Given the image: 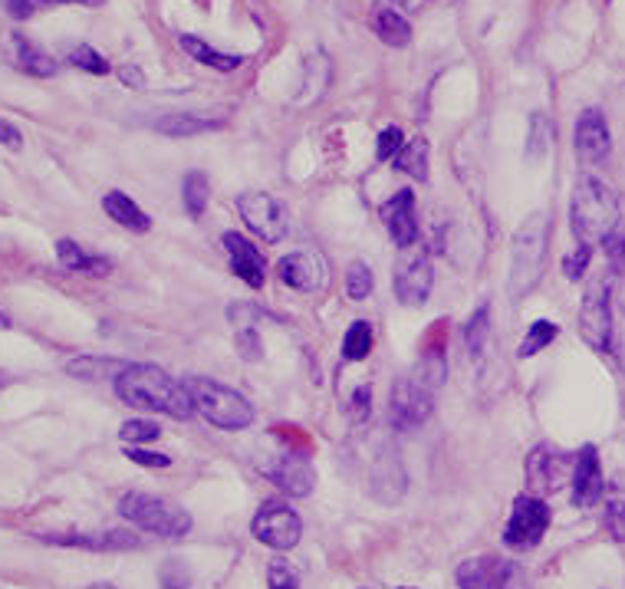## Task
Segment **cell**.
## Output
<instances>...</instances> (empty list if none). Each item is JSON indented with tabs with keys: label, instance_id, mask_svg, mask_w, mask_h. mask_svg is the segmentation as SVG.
<instances>
[{
	"label": "cell",
	"instance_id": "6da1fadb",
	"mask_svg": "<svg viewBox=\"0 0 625 589\" xmlns=\"http://www.w3.org/2000/svg\"><path fill=\"white\" fill-rule=\"evenodd\" d=\"M116 395L125 405H132V409L158 412V415L178 418V422H188V418L195 415V402H191V392L185 389V382L172 379L165 369L149 366V362L125 366L116 376Z\"/></svg>",
	"mask_w": 625,
	"mask_h": 589
},
{
	"label": "cell",
	"instance_id": "7a4b0ae2",
	"mask_svg": "<svg viewBox=\"0 0 625 589\" xmlns=\"http://www.w3.org/2000/svg\"><path fill=\"white\" fill-rule=\"evenodd\" d=\"M622 211L619 198L609 185H602L593 175H579L573 185V201H570V228L579 244L596 247L606 244L609 234L619 228Z\"/></svg>",
	"mask_w": 625,
	"mask_h": 589
},
{
	"label": "cell",
	"instance_id": "3957f363",
	"mask_svg": "<svg viewBox=\"0 0 625 589\" xmlns=\"http://www.w3.org/2000/svg\"><path fill=\"white\" fill-rule=\"evenodd\" d=\"M547 247H550V214L533 211L530 218L514 231L510 241V277L507 290L510 297L520 300L537 287L547 267Z\"/></svg>",
	"mask_w": 625,
	"mask_h": 589
},
{
	"label": "cell",
	"instance_id": "277c9868",
	"mask_svg": "<svg viewBox=\"0 0 625 589\" xmlns=\"http://www.w3.org/2000/svg\"><path fill=\"white\" fill-rule=\"evenodd\" d=\"M185 389L191 392L195 412L208 418L211 425L224 428V432H241V428L254 425V405H250L241 392H234L231 385L208 376H188L181 379Z\"/></svg>",
	"mask_w": 625,
	"mask_h": 589
},
{
	"label": "cell",
	"instance_id": "5b68a950",
	"mask_svg": "<svg viewBox=\"0 0 625 589\" xmlns=\"http://www.w3.org/2000/svg\"><path fill=\"white\" fill-rule=\"evenodd\" d=\"M119 514L129 520L132 527L145 530V534L165 537V540H178L191 530V514L185 507H178L175 501L158 497V494H142V491L122 494Z\"/></svg>",
	"mask_w": 625,
	"mask_h": 589
},
{
	"label": "cell",
	"instance_id": "8992f818",
	"mask_svg": "<svg viewBox=\"0 0 625 589\" xmlns=\"http://www.w3.org/2000/svg\"><path fill=\"white\" fill-rule=\"evenodd\" d=\"M250 534L270 550H293L303 537V520L287 501L270 497V501L260 504L254 520H250Z\"/></svg>",
	"mask_w": 625,
	"mask_h": 589
},
{
	"label": "cell",
	"instance_id": "52a82bcc",
	"mask_svg": "<svg viewBox=\"0 0 625 589\" xmlns=\"http://www.w3.org/2000/svg\"><path fill=\"white\" fill-rule=\"evenodd\" d=\"M547 527H550L547 501H543V497H533V494H520L514 501V511H510V517H507L504 547L517 550V553H527L533 547H540Z\"/></svg>",
	"mask_w": 625,
	"mask_h": 589
},
{
	"label": "cell",
	"instance_id": "ba28073f",
	"mask_svg": "<svg viewBox=\"0 0 625 589\" xmlns=\"http://www.w3.org/2000/svg\"><path fill=\"white\" fill-rule=\"evenodd\" d=\"M237 214H241L244 228L260 237V241L267 244H280L283 237H287V208H283V201H277L274 195H267V191H244L241 198H237Z\"/></svg>",
	"mask_w": 625,
	"mask_h": 589
},
{
	"label": "cell",
	"instance_id": "9c48e42d",
	"mask_svg": "<svg viewBox=\"0 0 625 589\" xmlns=\"http://www.w3.org/2000/svg\"><path fill=\"white\" fill-rule=\"evenodd\" d=\"M431 412H435V392H428L425 385H418L415 379H399L392 385L389 425L395 432H415L428 422Z\"/></svg>",
	"mask_w": 625,
	"mask_h": 589
},
{
	"label": "cell",
	"instance_id": "30bf717a",
	"mask_svg": "<svg viewBox=\"0 0 625 589\" xmlns=\"http://www.w3.org/2000/svg\"><path fill=\"white\" fill-rule=\"evenodd\" d=\"M435 283V270H431V254L425 247H405L395 267V297L402 300V307H422Z\"/></svg>",
	"mask_w": 625,
	"mask_h": 589
},
{
	"label": "cell",
	"instance_id": "8fae6325",
	"mask_svg": "<svg viewBox=\"0 0 625 589\" xmlns=\"http://www.w3.org/2000/svg\"><path fill=\"white\" fill-rule=\"evenodd\" d=\"M579 333L596 353H609L612 343V300H609V283H593L579 307Z\"/></svg>",
	"mask_w": 625,
	"mask_h": 589
},
{
	"label": "cell",
	"instance_id": "7c38bea8",
	"mask_svg": "<svg viewBox=\"0 0 625 589\" xmlns=\"http://www.w3.org/2000/svg\"><path fill=\"white\" fill-rule=\"evenodd\" d=\"M573 461L566 451L553 448V445H537L530 451L527 458V484H530V494L533 497H547L553 494L556 487L563 484L566 474L573 471Z\"/></svg>",
	"mask_w": 625,
	"mask_h": 589
},
{
	"label": "cell",
	"instance_id": "4fadbf2b",
	"mask_svg": "<svg viewBox=\"0 0 625 589\" xmlns=\"http://www.w3.org/2000/svg\"><path fill=\"white\" fill-rule=\"evenodd\" d=\"M280 283L300 293H320L326 287V260L316 251H293L277 264Z\"/></svg>",
	"mask_w": 625,
	"mask_h": 589
},
{
	"label": "cell",
	"instance_id": "5bb4252c",
	"mask_svg": "<svg viewBox=\"0 0 625 589\" xmlns=\"http://www.w3.org/2000/svg\"><path fill=\"white\" fill-rule=\"evenodd\" d=\"M573 145H576L579 162H586V165L606 162L609 152H612V135H609V126H606V116H602V109H586L583 116L576 119Z\"/></svg>",
	"mask_w": 625,
	"mask_h": 589
},
{
	"label": "cell",
	"instance_id": "9a60e30c",
	"mask_svg": "<svg viewBox=\"0 0 625 589\" xmlns=\"http://www.w3.org/2000/svg\"><path fill=\"white\" fill-rule=\"evenodd\" d=\"M382 224L399 251L418 244V218H415V195L408 188L395 191V195L382 205Z\"/></svg>",
	"mask_w": 625,
	"mask_h": 589
},
{
	"label": "cell",
	"instance_id": "2e32d148",
	"mask_svg": "<svg viewBox=\"0 0 625 589\" xmlns=\"http://www.w3.org/2000/svg\"><path fill=\"white\" fill-rule=\"evenodd\" d=\"M573 504L576 507H596L602 501V491H606V481H602V464H599V451L593 445L579 448V455L573 461Z\"/></svg>",
	"mask_w": 625,
	"mask_h": 589
},
{
	"label": "cell",
	"instance_id": "e0dca14e",
	"mask_svg": "<svg viewBox=\"0 0 625 589\" xmlns=\"http://www.w3.org/2000/svg\"><path fill=\"white\" fill-rule=\"evenodd\" d=\"M264 474L280 487V491H287L290 497H306L316 484L313 461L306 455H297V451H287V455H280L274 464H267Z\"/></svg>",
	"mask_w": 625,
	"mask_h": 589
},
{
	"label": "cell",
	"instance_id": "ac0fdd59",
	"mask_svg": "<svg viewBox=\"0 0 625 589\" xmlns=\"http://www.w3.org/2000/svg\"><path fill=\"white\" fill-rule=\"evenodd\" d=\"M221 244H224L227 260H231V270H234V274L241 277L250 290H260V287H264V280H267L264 254H260L257 247L250 244L244 234H234V231H227V234L221 237Z\"/></svg>",
	"mask_w": 625,
	"mask_h": 589
},
{
	"label": "cell",
	"instance_id": "d6986e66",
	"mask_svg": "<svg viewBox=\"0 0 625 589\" xmlns=\"http://www.w3.org/2000/svg\"><path fill=\"white\" fill-rule=\"evenodd\" d=\"M40 540L53 543V547H76V550H96V553L142 547V540L129 534V530H109V534H43Z\"/></svg>",
	"mask_w": 625,
	"mask_h": 589
},
{
	"label": "cell",
	"instance_id": "ffe728a7",
	"mask_svg": "<svg viewBox=\"0 0 625 589\" xmlns=\"http://www.w3.org/2000/svg\"><path fill=\"white\" fill-rule=\"evenodd\" d=\"M102 211H106L116 224H122V228H129V231L145 234V231L152 228L149 214H145L139 205H135L129 195H122V191H106V195H102Z\"/></svg>",
	"mask_w": 625,
	"mask_h": 589
},
{
	"label": "cell",
	"instance_id": "44dd1931",
	"mask_svg": "<svg viewBox=\"0 0 625 589\" xmlns=\"http://www.w3.org/2000/svg\"><path fill=\"white\" fill-rule=\"evenodd\" d=\"M214 129H224V119L195 116V112H172V116H162L155 122V132L168 135V139H188V135H204Z\"/></svg>",
	"mask_w": 625,
	"mask_h": 589
},
{
	"label": "cell",
	"instance_id": "7402d4cb",
	"mask_svg": "<svg viewBox=\"0 0 625 589\" xmlns=\"http://www.w3.org/2000/svg\"><path fill=\"white\" fill-rule=\"evenodd\" d=\"M178 47L185 50L191 60H198L201 66H211V70H218V73H234L237 66L244 63V56H231V53H221V50H214L208 47L204 40L198 37H191V33H181L178 37Z\"/></svg>",
	"mask_w": 625,
	"mask_h": 589
},
{
	"label": "cell",
	"instance_id": "603a6c76",
	"mask_svg": "<svg viewBox=\"0 0 625 589\" xmlns=\"http://www.w3.org/2000/svg\"><path fill=\"white\" fill-rule=\"evenodd\" d=\"M56 257H60V264H63L66 270H73V274L106 277L109 270H112V264H109L106 257H89L76 241H70V237H63V241L56 244Z\"/></svg>",
	"mask_w": 625,
	"mask_h": 589
},
{
	"label": "cell",
	"instance_id": "cb8c5ba5",
	"mask_svg": "<svg viewBox=\"0 0 625 589\" xmlns=\"http://www.w3.org/2000/svg\"><path fill=\"white\" fill-rule=\"evenodd\" d=\"M129 366V362H119V359H102V356H76L66 362V372L83 382H99V379H112L116 382L119 372Z\"/></svg>",
	"mask_w": 625,
	"mask_h": 589
},
{
	"label": "cell",
	"instance_id": "d4e9b609",
	"mask_svg": "<svg viewBox=\"0 0 625 589\" xmlns=\"http://www.w3.org/2000/svg\"><path fill=\"white\" fill-rule=\"evenodd\" d=\"M497 563L500 557H474L464 560L454 573L458 589H494V576H497Z\"/></svg>",
	"mask_w": 625,
	"mask_h": 589
},
{
	"label": "cell",
	"instance_id": "484cf974",
	"mask_svg": "<svg viewBox=\"0 0 625 589\" xmlns=\"http://www.w3.org/2000/svg\"><path fill=\"white\" fill-rule=\"evenodd\" d=\"M448 379V359H445V346H428L422 359L415 366V382L425 385L428 392H435L438 385H445Z\"/></svg>",
	"mask_w": 625,
	"mask_h": 589
},
{
	"label": "cell",
	"instance_id": "4316f807",
	"mask_svg": "<svg viewBox=\"0 0 625 589\" xmlns=\"http://www.w3.org/2000/svg\"><path fill=\"white\" fill-rule=\"evenodd\" d=\"M428 155H431V145H428V139H422V135H418V139L402 145V152L395 155L392 162H395V168H399V172L412 175L415 181H428Z\"/></svg>",
	"mask_w": 625,
	"mask_h": 589
},
{
	"label": "cell",
	"instance_id": "83f0119b",
	"mask_svg": "<svg viewBox=\"0 0 625 589\" xmlns=\"http://www.w3.org/2000/svg\"><path fill=\"white\" fill-rule=\"evenodd\" d=\"M375 33H379V40L389 43V47H408V40H412V24H408L399 10L379 7L375 10Z\"/></svg>",
	"mask_w": 625,
	"mask_h": 589
},
{
	"label": "cell",
	"instance_id": "f1b7e54d",
	"mask_svg": "<svg viewBox=\"0 0 625 589\" xmlns=\"http://www.w3.org/2000/svg\"><path fill=\"white\" fill-rule=\"evenodd\" d=\"M208 198H211V185L204 172H188L181 181V205H185L188 218L198 221L204 211H208Z\"/></svg>",
	"mask_w": 625,
	"mask_h": 589
},
{
	"label": "cell",
	"instance_id": "f546056e",
	"mask_svg": "<svg viewBox=\"0 0 625 589\" xmlns=\"http://www.w3.org/2000/svg\"><path fill=\"white\" fill-rule=\"evenodd\" d=\"M14 47H17V66H20V70H24V73H30V76H40V79L56 76V63H53V56H47L43 50H37L30 40H24V37H14Z\"/></svg>",
	"mask_w": 625,
	"mask_h": 589
},
{
	"label": "cell",
	"instance_id": "4dcf8cb0",
	"mask_svg": "<svg viewBox=\"0 0 625 589\" xmlns=\"http://www.w3.org/2000/svg\"><path fill=\"white\" fill-rule=\"evenodd\" d=\"M487 336H491V307H487V303H481V307L471 313L468 326H464V349H468V356L477 359V356L484 353Z\"/></svg>",
	"mask_w": 625,
	"mask_h": 589
},
{
	"label": "cell",
	"instance_id": "1f68e13d",
	"mask_svg": "<svg viewBox=\"0 0 625 589\" xmlns=\"http://www.w3.org/2000/svg\"><path fill=\"white\" fill-rule=\"evenodd\" d=\"M372 353V323L356 320L343 336V362H362Z\"/></svg>",
	"mask_w": 625,
	"mask_h": 589
},
{
	"label": "cell",
	"instance_id": "d6a6232c",
	"mask_svg": "<svg viewBox=\"0 0 625 589\" xmlns=\"http://www.w3.org/2000/svg\"><path fill=\"white\" fill-rule=\"evenodd\" d=\"M556 336H560V326H556V323H550V320H537V323H530V330H527V336H524V343H520L517 356H520V359L537 356L540 349H547Z\"/></svg>",
	"mask_w": 625,
	"mask_h": 589
},
{
	"label": "cell",
	"instance_id": "836d02e7",
	"mask_svg": "<svg viewBox=\"0 0 625 589\" xmlns=\"http://www.w3.org/2000/svg\"><path fill=\"white\" fill-rule=\"evenodd\" d=\"M375 287V277H372V267L366 264V260H352L349 270H346V293L349 300H366L369 293Z\"/></svg>",
	"mask_w": 625,
	"mask_h": 589
},
{
	"label": "cell",
	"instance_id": "e575fe53",
	"mask_svg": "<svg viewBox=\"0 0 625 589\" xmlns=\"http://www.w3.org/2000/svg\"><path fill=\"white\" fill-rule=\"evenodd\" d=\"M602 524H606L609 537L616 543H625V494L612 491L606 497V511H602Z\"/></svg>",
	"mask_w": 625,
	"mask_h": 589
},
{
	"label": "cell",
	"instance_id": "d590c367",
	"mask_svg": "<svg viewBox=\"0 0 625 589\" xmlns=\"http://www.w3.org/2000/svg\"><path fill=\"white\" fill-rule=\"evenodd\" d=\"M494 589H533L530 573L514 560H500L497 563V576H494Z\"/></svg>",
	"mask_w": 625,
	"mask_h": 589
},
{
	"label": "cell",
	"instance_id": "8d00e7d4",
	"mask_svg": "<svg viewBox=\"0 0 625 589\" xmlns=\"http://www.w3.org/2000/svg\"><path fill=\"white\" fill-rule=\"evenodd\" d=\"M122 441L125 445H135V448H142V445H149V441H158L162 438V428H158L155 422H149V418H132V422H125L122 425Z\"/></svg>",
	"mask_w": 625,
	"mask_h": 589
},
{
	"label": "cell",
	"instance_id": "74e56055",
	"mask_svg": "<svg viewBox=\"0 0 625 589\" xmlns=\"http://www.w3.org/2000/svg\"><path fill=\"white\" fill-rule=\"evenodd\" d=\"M550 139H553V126L547 122V116H543V112H533V116H530V145H527V155L530 158H540L543 152H547Z\"/></svg>",
	"mask_w": 625,
	"mask_h": 589
},
{
	"label": "cell",
	"instance_id": "f35d334b",
	"mask_svg": "<svg viewBox=\"0 0 625 589\" xmlns=\"http://www.w3.org/2000/svg\"><path fill=\"white\" fill-rule=\"evenodd\" d=\"M158 583H162V589H188L191 586V570L185 560H165L162 570H158Z\"/></svg>",
	"mask_w": 625,
	"mask_h": 589
},
{
	"label": "cell",
	"instance_id": "ab89813d",
	"mask_svg": "<svg viewBox=\"0 0 625 589\" xmlns=\"http://www.w3.org/2000/svg\"><path fill=\"white\" fill-rule=\"evenodd\" d=\"M70 63H73V66H79V70L93 73V76H106V73H109L106 56L96 53L93 47H86V43H79V47H73V50H70Z\"/></svg>",
	"mask_w": 625,
	"mask_h": 589
},
{
	"label": "cell",
	"instance_id": "60d3db41",
	"mask_svg": "<svg viewBox=\"0 0 625 589\" xmlns=\"http://www.w3.org/2000/svg\"><path fill=\"white\" fill-rule=\"evenodd\" d=\"M56 4H99V0H7V10H10V17L27 20L33 10L56 7Z\"/></svg>",
	"mask_w": 625,
	"mask_h": 589
},
{
	"label": "cell",
	"instance_id": "b9f144b4",
	"mask_svg": "<svg viewBox=\"0 0 625 589\" xmlns=\"http://www.w3.org/2000/svg\"><path fill=\"white\" fill-rule=\"evenodd\" d=\"M402 145H405V135H402L399 126L382 129L379 142H375V158H379V162H392V158L402 152Z\"/></svg>",
	"mask_w": 625,
	"mask_h": 589
},
{
	"label": "cell",
	"instance_id": "7bdbcfd3",
	"mask_svg": "<svg viewBox=\"0 0 625 589\" xmlns=\"http://www.w3.org/2000/svg\"><path fill=\"white\" fill-rule=\"evenodd\" d=\"M267 583H270V589H300V576L287 560H270Z\"/></svg>",
	"mask_w": 625,
	"mask_h": 589
},
{
	"label": "cell",
	"instance_id": "ee69618b",
	"mask_svg": "<svg viewBox=\"0 0 625 589\" xmlns=\"http://www.w3.org/2000/svg\"><path fill=\"white\" fill-rule=\"evenodd\" d=\"M346 412H349L352 425H366L369 422V415H372V389H369V385H359V389L352 392Z\"/></svg>",
	"mask_w": 625,
	"mask_h": 589
},
{
	"label": "cell",
	"instance_id": "f6af8a7d",
	"mask_svg": "<svg viewBox=\"0 0 625 589\" xmlns=\"http://www.w3.org/2000/svg\"><path fill=\"white\" fill-rule=\"evenodd\" d=\"M234 346H237V353H241V359H247V362H254V359L264 356V343H260V333L250 330V326H241V330H237Z\"/></svg>",
	"mask_w": 625,
	"mask_h": 589
},
{
	"label": "cell",
	"instance_id": "bcb514c9",
	"mask_svg": "<svg viewBox=\"0 0 625 589\" xmlns=\"http://www.w3.org/2000/svg\"><path fill=\"white\" fill-rule=\"evenodd\" d=\"M589 264H593V247L579 244L573 254L563 257V274L570 277V280H579L589 270Z\"/></svg>",
	"mask_w": 625,
	"mask_h": 589
},
{
	"label": "cell",
	"instance_id": "7dc6e473",
	"mask_svg": "<svg viewBox=\"0 0 625 589\" xmlns=\"http://www.w3.org/2000/svg\"><path fill=\"white\" fill-rule=\"evenodd\" d=\"M125 458L132 464H142V468H168L172 458L162 455V451H149V448H135V445H125Z\"/></svg>",
	"mask_w": 625,
	"mask_h": 589
},
{
	"label": "cell",
	"instance_id": "c3c4849f",
	"mask_svg": "<svg viewBox=\"0 0 625 589\" xmlns=\"http://www.w3.org/2000/svg\"><path fill=\"white\" fill-rule=\"evenodd\" d=\"M606 254H609V264H612V267H616V270H625V221H619V228L609 234Z\"/></svg>",
	"mask_w": 625,
	"mask_h": 589
},
{
	"label": "cell",
	"instance_id": "681fc988",
	"mask_svg": "<svg viewBox=\"0 0 625 589\" xmlns=\"http://www.w3.org/2000/svg\"><path fill=\"white\" fill-rule=\"evenodd\" d=\"M609 353L616 356L619 369L625 372V313H619V320L612 316V343H609Z\"/></svg>",
	"mask_w": 625,
	"mask_h": 589
},
{
	"label": "cell",
	"instance_id": "f907efd6",
	"mask_svg": "<svg viewBox=\"0 0 625 589\" xmlns=\"http://www.w3.org/2000/svg\"><path fill=\"white\" fill-rule=\"evenodd\" d=\"M0 145H7V149H14V152L24 145V135H20L17 126H10L7 119H0Z\"/></svg>",
	"mask_w": 625,
	"mask_h": 589
},
{
	"label": "cell",
	"instance_id": "816d5d0a",
	"mask_svg": "<svg viewBox=\"0 0 625 589\" xmlns=\"http://www.w3.org/2000/svg\"><path fill=\"white\" fill-rule=\"evenodd\" d=\"M119 79H122V83L125 86H132V89H145V76H142V70H139V66H122V70H119Z\"/></svg>",
	"mask_w": 625,
	"mask_h": 589
},
{
	"label": "cell",
	"instance_id": "f5cc1de1",
	"mask_svg": "<svg viewBox=\"0 0 625 589\" xmlns=\"http://www.w3.org/2000/svg\"><path fill=\"white\" fill-rule=\"evenodd\" d=\"M0 326H7V320H4V316H0Z\"/></svg>",
	"mask_w": 625,
	"mask_h": 589
},
{
	"label": "cell",
	"instance_id": "db71d44e",
	"mask_svg": "<svg viewBox=\"0 0 625 589\" xmlns=\"http://www.w3.org/2000/svg\"><path fill=\"white\" fill-rule=\"evenodd\" d=\"M402 589H412V586H402Z\"/></svg>",
	"mask_w": 625,
	"mask_h": 589
}]
</instances>
